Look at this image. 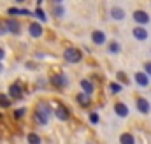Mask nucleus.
<instances>
[{
    "instance_id": "nucleus-33",
    "label": "nucleus",
    "mask_w": 151,
    "mask_h": 144,
    "mask_svg": "<svg viewBox=\"0 0 151 144\" xmlns=\"http://www.w3.org/2000/svg\"><path fill=\"white\" fill-rule=\"evenodd\" d=\"M16 2H18V4H23V2H25V0H16Z\"/></svg>"
},
{
    "instance_id": "nucleus-6",
    "label": "nucleus",
    "mask_w": 151,
    "mask_h": 144,
    "mask_svg": "<svg viewBox=\"0 0 151 144\" xmlns=\"http://www.w3.org/2000/svg\"><path fill=\"white\" fill-rule=\"evenodd\" d=\"M128 107H127V104L125 102H116L114 104V114L118 116V118H127L128 116Z\"/></svg>"
},
{
    "instance_id": "nucleus-3",
    "label": "nucleus",
    "mask_w": 151,
    "mask_h": 144,
    "mask_svg": "<svg viewBox=\"0 0 151 144\" xmlns=\"http://www.w3.org/2000/svg\"><path fill=\"white\" fill-rule=\"evenodd\" d=\"M63 58H65V62H69V63H79L81 60H83V53L77 49V48H67L65 51H63Z\"/></svg>"
},
{
    "instance_id": "nucleus-21",
    "label": "nucleus",
    "mask_w": 151,
    "mask_h": 144,
    "mask_svg": "<svg viewBox=\"0 0 151 144\" xmlns=\"http://www.w3.org/2000/svg\"><path fill=\"white\" fill-rule=\"evenodd\" d=\"M109 53H119L121 51V46H119V42H116V40H113V42H109Z\"/></svg>"
},
{
    "instance_id": "nucleus-25",
    "label": "nucleus",
    "mask_w": 151,
    "mask_h": 144,
    "mask_svg": "<svg viewBox=\"0 0 151 144\" xmlns=\"http://www.w3.org/2000/svg\"><path fill=\"white\" fill-rule=\"evenodd\" d=\"M25 114H27V109H25V107L16 109V111H14V118H16V120H21V118H23Z\"/></svg>"
},
{
    "instance_id": "nucleus-16",
    "label": "nucleus",
    "mask_w": 151,
    "mask_h": 144,
    "mask_svg": "<svg viewBox=\"0 0 151 144\" xmlns=\"http://www.w3.org/2000/svg\"><path fill=\"white\" fill-rule=\"evenodd\" d=\"M28 32H30V35L35 37V39H39V37L42 35V27H40V23H32L30 27H28Z\"/></svg>"
},
{
    "instance_id": "nucleus-9",
    "label": "nucleus",
    "mask_w": 151,
    "mask_h": 144,
    "mask_svg": "<svg viewBox=\"0 0 151 144\" xmlns=\"http://www.w3.org/2000/svg\"><path fill=\"white\" fill-rule=\"evenodd\" d=\"M9 97L14 99V100H19L23 97V88L19 84H11L9 86Z\"/></svg>"
},
{
    "instance_id": "nucleus-30",
    "label": "nucleus",
    "mask_w": 151,
    "mask_h": 144,
    "mask_svg": "<svg viewBox=\"0 0 151 144\" xmlns=\"http://www.w3.org/2000/svg\"><path fill=\"white\" fill-rule=\"evenodd\" d=\"M4 56H5V51H4V49H2V48H0V62H2V60H4Z\"/></svg>"
},
{
    "instance_id": "nucleus-18",
    "label": "nucleus",
    "mask_w": 151,
    "mask_h": 144,
    "mask_svg": "<svg viewBox=\"0 0 151 144\" xmlns=\"http://www.w3.org/2000/svg\"><path fill=\"white\" fill-rule=\"evenodd\" d=\"M51 12H53L55 18H63V16H65V7H63L62 4H55L53 9H51Z\"/></svg>"
},
{
    "instance_id": "nucleus-13",
    "label": "nucleus",
    "mask_w": 151,
    "mask_h": 144,
    "mask_svg": "<svg viewBox=\"0 0 151 144\" xmlns=\"http://www.w3.org/2000/svg\"><path fill=\"white\" fill-rule=\"evenodd\" d=\"M137 111L142 112V114H148V112L151 111L150 102H148L146 99H137Z\"/></svg>"
},
{
    "instance_id": "nucleus-19",
    "label": "nucleus",
    "mask_w": 151,
    "mask_h": 144,
    "mask_svg": "<svg viewBox=\"0 0 151 144\" xmlns=\"http://www.w3.org/2000/svg\"><path fill=\"white\" fill-rule=\"evenodd\" d=\"M119 141H121L123 144H134L135 143V137H134L132 134H123V135L119 137Z\"/></svg>"
},
{
    "instance_id": "nucleus-1",
    "label": "nucleus",
    "mask_w": 151,
    "mask_h": 144,
    "mask_svg": "<svg viewBox=\"0 0 151 144\" xmlns=\"http://www.w3.org/2000/svg\"><path fill=\"white\" fill-rule=\"evenodd\" d=\"M51 114H53V109L49 107V104H46V102L37 104V107H35V121L39 125H47Z\"/></svg>"
},
{
    "instance_id": "nucleus-12",
    "label": "nucleus",
    "mask_w": 151,
    "mask_h": 144,
    "mask_svg": "<svg viewBox=\"0 0 151 144\" xmlns=\"http://www.w3.org/2000/svg\"><path fill=\"white\" fill-rule=\"evenodd\" d=\"M134 37H135L137 40H146V39L150 37V34H148V30H146L144 27H135V28H134Z\"/></svg>"
},
{
    "instance_id": "nucleus-31",
    "label": "nucleus",
    "mask_w": 151,
    "mask_h": 144,
    "mask_svg": "<svg viewBox=\"0 0 151 144\" xmlns=\"http://www.w3.org/2000/svg\"><path fill=\"white\" fill-rule=\"evenodd\" d=\"M51 2H53V4H62L63 0H51Z\"/></svg>"
},
{
    "instance_id": "nucleus-15",
    "label": "nucleus",
    "mask_w": 151,
    "mask_h": 144,
    "mask_svg": "<svg viewBox=\"0 0 151 144\" xmlns=\"http://www.w3.org/2000/svg\"><path fill=\"white\" fill-rule=\"evenodd\" d=\"M125 9H121V7H113L111 9V18L116 19V21H121V19H125Z\"/></svg>"
},
{
    "instance_id": "nucleus-24",
    "label": "nucleus",
    "mask_w": 151,
    "mask_h": 144,
    "mask_svg": "<svg viewBox=\"0 0 151 144\" xmlns=\"http://www.w3.org/2000/svg\"><path fill=\"white\" fill-rule=\"evenodd\" d=\"M28 143H32V144H40V137H39L37 134H28Z\"/></svg>"
},
{
    "instance_id": "nucleus-2",
    "label": "nucleus",
    "mask_w": 151,
    "mask_h": 144,
    "mask_svg": "<svg viewBox=\"0 0 151 144\" xmlns=\"http://www.w3.org/2000/svg\"><path fill=\"white\" fill-rule=\"evenodd\" d=\"M49 81H51V84H53V86H55L56 90H65V88L69 86V83H70V81H69V77H67V76H65L63 72L53 74Z\"/></svg>"
},
{
    "instance_id": "nucleus-14",
    "label": "nucleus",
    "mask_w": 151,
    "mask_h": 144,
    "mask_svg": "<svg viewBox=\"0 0 151 144\" xmlns=\"http://www.w3.org/2000/svg\"><path fill=\"white\" fill-rule=\"evenodd\" d=\"M9 16H32V12L28 9H18V7H11L7 9Z\"/></svg>"
},
{
    "instance_id": "nucleus-20",
    "label": "nucleus",
    "mask_w": 151,
    "mask_h": 144,
    "mask_svg": "<svg viewBox=\"0 0 151 144\" xmlns=\"http://www.w3.org/2000/svg\"><path fill=\"white\" fill-rule=\"evenodd\" d=\"M11 106V97L5 93H0V107H9Z\"/></svg>"
},
{
    "instance_id": "nucleus-7",
    "label": "nucleus",
    "mask_w": 151,
    "mask_h": 144,
    "mask_svg": "<svg viewBox=\"0 0 151 144\" xmlns=\"http://www.w3.org/2000/svg\"><path fill=\"white\" fill-rule=\"evenodd\" d=\"M134 19H135V23H139V25H148V23H150V14H148L146 11H135V12H134Z\"/></svg>"
},
{
    "instance_id": "nucleus-29",
    "label": "nucleus",
    "mask_w": 151,
    "mask_h": 144,
    "mask_svg": "<svg viewBox=\"0 0 151 144\" xmlns=\"http://www.w3.org/2000/svg\"><path fill=\"white\" fill-rule=\"evenodd\" d=\"M7 32V27H5V21H0V35H4Z\"/></svg>"
},
{
    "instance_id": "nucleus-4",
    "label": "nucleus",
    "mask_w": 151,
    "mask_h": 144,
    "mask_svg": "<svg viewBox=\"0 0 151 144\" xmlns=\"http://www.w3.org/2000/svg\"><path fill=\"white\" fill-rule=\"evenodd\" d=\"M55 116H56L58 120H62V121H67V120L70 118V111L65 107L62 102H58V104H56V109H55Z\"/></svg>"
},
{
    "instance_id": "nucleus-17",
    "label": "nucleus",
    "mask_w": 151,
    "mask_h": 144,
    "mask_svg": "<svg viewBox=\"0 0 151 144\" xmlns=\"http://www.w3.org/2000/svg\"><path fill=\"white\" fill-rule=\"evenodd\" d=\"M81 88H83V91H84V93H88V95H91V93L95 91L93 83H91V81H88V79H81Z\"/></svg>"
},
{
    "instance_id": "nucleus-10",
    "label": "nucleus",
    "mask_w": 151,
    "mask_h": 144,
    "mask_svg": "<svg viewBox=\"0 0 151 144\" xmlns=\"http://www.w3.org/2000/svg\"><path fill=\"white\" fill-rule=\"evenodd\" d=\"M91 40L97 44V46H102V44H106V34L102 32V30H95L93 34H91Z\"/></svg>"
},
{
    "instance_id": "nucleus-27",
    "label": "nucleus",
    "mask_w": 151,
    "mask_h": 144,
    "mask_svg": "<svg viewBox=\"0 0 151 144\" xmlns=\"http://www.w3.org/2000/svg\"><path fill=\"white\" fill-rule=\"evenodd\" d=\"M118 81H119L121 84H123V83H125V84L128 83V79H127V76H125L123 72H118Z\"/></svg>"
},
{
    "instance_id": "nucleus-5",
    "label": "nucleus",
    "mask_w": 151,
    "mask_h": 144,
    "mask_svg": "<svg viewBox=\"0 0 151 144\" xmlns=\"http://www.w3.org/2000/svg\"><path fill=\"white\" fill-rule=\"evenodd\" d=\"M5 27H7V32H11V34H14V35H18V34L21 32V25H19V21H16L14 18L5 19Z\"/></svg>"
},
{
    "instance_id": "nucleus-26",
    "label": "nucleus",
    "mask_w": 151,
    "mask_h": 144,
    "mask_svg": "<svg viewBox=\"0 0 151 144\" xmlns=\"http://www.w3.org/2000/svg\"><path fill=\"white\" fill-rule=\"evenodd\" d=\"M90 121H91L93 125H97V123L100 121V118H99V114H97V112H91V114H90Z\"/></svg>"
},
{
    "instance_id": "nucleus-28",
    "label": "nucleus",
    "mask_w": 151,
    "mask_h": 144,
    "mask_svg": "<svg viewBox=\"0 0 151 144\" xmlns=\"http://www.w3.org/2000/svg\"><path fill=\"white\" fill-rule=\"evenodd\" d=\"M144 72L151 77V62H146V63H144Z\"/></svg>"
},
{
    "instance_id": "nucleus-34",
    "label": "nucleus",
    "mask_w": 151,
    "mask_h": 144,
    "mask_svg": "<svg viewBox=\"0 0 151 144\" xmlns=\"http://www.w3.org/2000/svg\"><path fill=\"white\" fill-rule=\"evenodd\" d=\"M2 71H4V67H2V63H0V74H2Z\"/></svg>"
},
{
    "instance_id": "nucleus-8",
    "label": "nucleus",
    "mask_w": 151,
    "mask_h": 144,
    "mask_svg": "<svg viewBox=\"0 0 151 144\" xmlns=\"http://www.w3.org/2000/svg\"><path fill=\"white\" fill-rule=\"evenodd\" d=\"M135 83L141 86V88H148L150 86V76L146 72H137L135 74Z\"/></svg>"
},
{
    "instance_id": "nucleus-11",
    "label": "nucleus",
    "mask_w": 151,
    "mask_h": 144,
    "mask_svg": "<svg viewBox=\"0 0 151 144\" xmlns=\"http://www.w3.org/2000/svg\"><path fill=\"white\" fill-rule=\"evenodd\" d=\"M76 100H77V104L81 106V107H90V104H91V99H90V95L88 93H79L77 97H76Z\"/></svg>"
},
{
    "instance_id": "nucleus-22",
    "label": "nucleus",
    "mask_w": 151,
    "mask_h": 144,
    "mask_svg": "<svg viewBox=\"0 0 151 144\" xmlns=\"http://www.w3.org/2000/svg\"><path fill=\"white\" fill-rule=\"evenodd\" d=\"M34 16H35V18H39L40 21H46V19H47V18H46V12H44V11L40 9V5H39L37 9H35V12H34Z\"/></svg>"
},
{
    "instance_id": "nucleus-32",
    "label": "nucleus",
    "mask_w": 151,
    "mask_h": 144,
    "mask_svg": "<svg viewBox=\"0 0 151 144\" xmlns=\"http://www.w3.org/2000/svg\"><path fill=\"white\" fill-rule=\"evenodd\" d=\"M42 2H44V0H37V5H42Z\"/></svg>"
},
{
    "instance_id": "nucleus-23",
    "label": "nucleus",
    "mask_w": 151,
    "mask_h": 144,
    "mask_svg": "<svg viewBox=\"0 0 151 144\" xmlns=\"http://www.w3.org/2000/svg\"><path fill=\"white\" fill-rule=\"evenodd\" d=\"M123 88H121V83H111L109 84V91L111 93H119Z\"/></svg>"
}]
</instances>
